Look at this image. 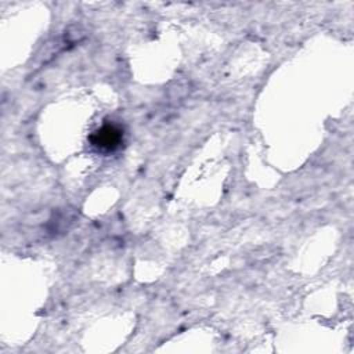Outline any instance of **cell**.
I'll use <instances>...</instances> for the list:
<instances>
[{"instance_id":"cell-1","label":"cell","mask_w":354,"mask_h":354,"mask_svg":"<svg viewBox=\"0 0 354 354\" xmlns=\"http://www.w3.org/2000/svg\"><path fill=\"white\" fill-rule=\"evenodd\" d=\"M90 142L98 151L112 152L122 145L123 130L115 124H104L91 133Z\"/></svg>"}]
</instances>
